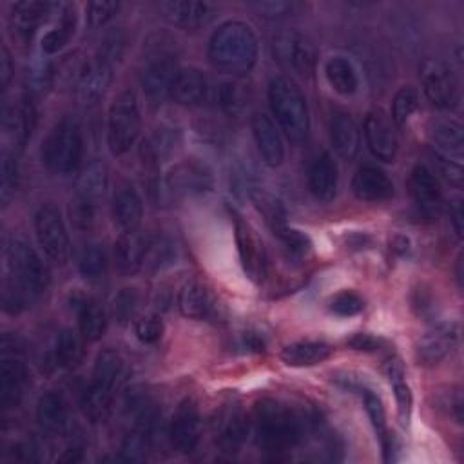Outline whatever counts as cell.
<instances>
[{
  "label": "cell",
  "mask_w": 464,
  "mask_h": 464,
  "mask_svg": "<svg viewBox=\"0 0 464 464\" xmlns=\"http://www.w3.org/2000/svg\"><path fill=\"white\" fill-rule=\"evenodd\" d=\"M259 44L252 27L239 20L221 24L208 40V60L214 67L230 74H245L257 62Z\"/></svg>",
  "instance_id": "1"
},
{
  "label": "cell",
  "mask_w": 464,
  "mask_h": 464,
  "mask_svg": "<svg viewBox=\"0 0 464 464\" xmlns=\"http://www.w3.org/2000/svg\"><path fill=\"white\" fill-rule=\"evenodd\" d=\"M254 433L261 450L283 453L299 444L304 435V420L290 406L263 399L254 408Z\"/></svg>",
  "instance_id": "2"
},
{
  "label": "cell",
  "mask_w": 464,
  "mask_h": 464,
  "mask_svg": "<svg viewBox=\"0 0 464 464\" xmlns=\"http://www.w3.org/2000/svg\"><path fill=\"white\" fill-rule=\"evenodd\" d=\"M268 105L279 129L292 143L306 140L310 130L308 103L294 80L285 76L272 78L268 83Z\"/></svg>",
  "instance_id": "3"
},
{
  "label": "cell",
  "mask_w": 464,
  "mask_h": 464,
  "mask_svg": "<svg viewBox=\"0 0 464 464\" xmlns=\"http://www.w3.org/2000/svg\"><path fill=\"white\" fill-rule=\"evenodd\" d=\"M121 372L123 361L118 352L107 348L96 355L91 381L82 395V410L92 422H100L107 417Z\"/></svg>",
  "instance_id": "4"
},
{
  "label": "cell",
  "mask_w": 464,
  "mask_h": 464,
  "mask_svg": "<svg viewBox=\"0 0 464 464\" xmlns=\"http://www.w3.org/2000/svg\"><path fill=\"white\" fill-rule=\"evenodd\" d=\"M83 156V134L76 120L62 118L42 143V160L51 172H72Z\"/></svg>",
  "instance_id": "5"
},
{
  "label": "cell",
  "mask_w": 464,
  "mask_h": 464,
  "mask_svg": "<svg viewBox=\"0 0 464 464\" xmlns=\"http://www.w3.org/2000/svg\"><path fill=\"white\" fill-rule=\"evenodd\" d=\"M141 130V114L134 91H121L107 114V145L114 156L130 150Z\"/></svg>",
  "instance_id": "6"
},
{
  "label": "cell",
  "mask_w": 464,
  "mask_h": 464,
  "mask_svg": "<svg viewBox=\"0 0 464 464\" xmlns=\"http://www.w3.org/2000/svg\"><path fill=\"white\" fill-rule=\"evenodd\" d=\"M9 276L29 294V297L42 295L51 281L49 268L38 252L24 239H13L7 246Z\"/></svg>",
  "instance_id": "7"
},
{
  "label": "cell",
  "mask_w": 464,
  "mask_h": 464,
  "mask_svg": "<svg viewBox=\"0 0 464 464\" xmlns=\"http://www.w3.org/2000/svg\"><path fill=\"white\" fill-rule=\"evenodd\" d=\"M419 78L422 91L433 107L451 111L459 105V82L446 62L439 58H424L419 65Z\"/></svg>",
  "instance_id": "8"
},
{
  "label": "cell",
  "mask_w": 464,
  "mask_h": 464,
  "mask_svg": "<svg viewBox=\"0 0 464 464\" xmlns=\"http://www.w3.org/2000/svg\"><path fill=\"white\" fill-rule=\"evenodd\" d=\"M214 187V176L210 167L196 158H187L174 167L163 178V192L169 198H194L210 192Z\"/></svg>",
  "instance_id": "9"
},
{
  "label": "cell",
  "mask_w": 464,
  "mask_h": 464,
  "mask_svg": "<svg viewBox=\"0 0 464 464\" xmlns=\"http://www.w3.org/2000/svg\"><path fill=\"white\" fill-rule=\"evenodd\" d=\"M34 230L45 256L56 265H65L71 254V241L63 218L54 205L45 203L36 210Z\"/></svg>",
  "instance_id": "10"
},
{
  "label": "cell",
  "mask_w": 464,
  "mask_h": 464,
  "mask_svg": "<svg viewBox=\"0 0 464 464\" xmlns=\"http://www.w3.org/2000/svg\"><path fill=\"white\" fill-rule=\"evenodd\" d=\"M272 54L286 69L301 76H312L315 71L317 51L314 44L297 31H281L272 38Z\"/></svg>",
  "instance_id": "11"
},
{
  "label": "cell",
  "mask_w": 464,
  "mask_h": 464,
  "mask_svg": "<svg viewBox=\"0 0 464 464\" xmlns=\"http://www.w3.org/2000/svg\"><path fill=\"white\" fill-rule=\"evenodd\" d=\"M0 346V406L4 410H11L20 404L29 382V373L16 350H9L5 344Z\"/></svg>",
  "instance_id": "12"
},
{
  "label": "cell",
  "mask_w": 464,
  "mask_h": 464,
  "mask_svg": "<svg viewBox=\"0 0 464 464\" xmlns=\"http://www.w3.org/2000/svg\"><path fill=\"white\" fill-rule=\"evenodd\" d=\"M459 341V324L455 321L439 323L415 343V361L420 366H435L451 353Z\"/></svg>",
  "instance_id": "13"
},
{
  "label": "cell",
  "mask_w": 464,
  "mask_h": 464,
  "mask_svg": "<svg viewBox=\"0 0 464 464\" xmlns=\"http://www.w3.org/2000/svg\"><path fill=\"white\" fill-rule=\"evenodd\" d=\"M362 134L368 150L373 158L392 163L399 150V140L392 120L382 111H370L364 118Z\"/></svg>",
  "instance_id": "14"
},
{
  "label": "cell",
  "mask_w": 464,
  "mask_h": 464,
  "mask_svg": "<svg viewBox=\"0 0 464 464\" xmlns=\"http://www.w3.org/2000/svg\"><path fill=\"white\" fill-rule=\"evenodd\" d=\"M170 446L178 453H192L201 439V417L192 399H183L170 420Z\"/></svg>",
  "instance_id": "15"
},
{
  "label": "cell",
  "mask_w": 464,
  "mask_h": 464,
  "mask_svg": "<svg viewBox=\"0 0 464 464\" xmlns=\"http://www.w3.org/2000/svg\"><path fill=\"white\" fill-rule=\"evenodd\" d=\"M114 65L111 60L102 54H94V58L83 63L76 76V96L83 105H94L107 91L112 80Z\"/></svg>",
  "instance_id": "16"
},
{
  "label": "cell",
  "mask_w": 464,
  "mask_h": 464,
  "mask_svg": "<svg viewBox=\"0 0 464 464\" xmlns=\"http://www.w3.org/2000/svg\"><path fill=\"white\" fill-rule=\"evenodd\" d=\"M178 69L179 67L176 65L174 58L165 53L154 54L147 60L141 71V89L152 105H160L167 96H170Z\"/></svg>",
  "instance_id": "17"
},
{
  "label": "cell",
  "mask_w": 464,
  "mask_h": 464,
  "mask_svg": "<svg viewBox=\"0 0 464 464\" xmlns=\"http://www.w3.org/2000/svg\"><path fill=\"white\" fill-rule=\"evenodd\" d=\"M60 5L49 0H22L14 2L9 14V25L13 36H16L22 42H27L33 38L36 29L42 25V22L47 20L49 14H53L54 9Z\"/></svg>",
  "instance_id": "18"
},
{
  "label": "cell",
  "mask_w": 464,
  "mask_h": 464,
  "mask_svg": "<svg viewBox=\"0 0 464 464\" xmlns=\"http://www.w3.org/2000/svg\"><path fill=\"white\" fill-rule=\"evenodd\" d=\"M410 194L424 218H435L442 208V190L435 174L426 165H415L410 172Z\"/></svg>",
  "instance_id": "19"
},
{
  "label": "cell",
  "mask_w": 464,
  "mask_h": 464,
  "mask_svg": "<svg viewBox=\"0 0 464 464\" xmlns=\"http://www.w3.org/2000/svg\"><path fill=\"white\" fill-rule=\"evenodd\" d=\"M160 9L163 16L176 27L199 29L210 24L216 16V5L208 2H188V0H169L161 2Z\"/></svg>",
  "instance_id": "20"
},
{
  "label": "cell",
  "mask_w": 464,
  "mask_h": 464,
  "mask_svg": "<svg viewBox=\"0 0 464 464\" xmlns=\"http://www.w3.org/2000/svg\"><path fill=\"white\" fill-rule=\"evenodd\" d=\"M352 192L361 201H388L393 198V181L375 165H362L355 170L352 179Z\"/></svg>",
  "instance_id": "21"
},
{
  "label": "cell",
  "mask_w": 464,
  "mask_h": 464,
  "mask_svg": "<svg viewBox=\"0 0 464 464\" xmlns=\"http://www.w3.org/2000/svg\"><path fill=\"white\" fill-rule=\"evenodd\" d=\"M252 134L263 163L279 167L285 160V145L276 123L266 114L257 112L252 116Z\"/></svg>",
  "instance_id": "22"
},
{
  "label": "cell",
  "mask_w": 464,
  "mask_h": 464,
  "mask_svg": "<svg viewBox=\"0 0 464 464\" xmlns=\"http://www.w3.org/2000/svg\"><path fill=\"white\" fill-rule=\"evenodd\" d=\"M248 419L239 408L232 406L221 410L214 420V435L218 446L228 453L237 451L248 435Z\"/></svg>",
  "instance_id": "23"
},
{
  "label": "cell",
  "mask_w": 464,
  "mask_h": 464,
  "mask_svg": "<svg viewBox=\"0 0 464 464\" xmlns=\"http://www.w3.org/2000/svg\"><path fill=\"white\" fill-rule=\"evenodd\" d=\"M114 221L123 232L138 230L143 218V201L132 183L121 181L112 194Z\"/></svg>",
  "instance_id": "24"
},
{
  "label": "cell",
  "mask_w": 464,
  "mask_h": 464,
  "mask_svg": "<svg viewBox=\"0 0 464 464\" xmlns=\"http://www.w3.org/2000/svg\"><path fill=\"white\" fill-rule=\"evenodd\" d=\"M4 127L14 147L22 149L33 136L36 127V107L29 98L16 100L11 107H7L4 116Z\"/></svg>",
  "instance_id": "25"
},
{
  "label": "cell",
  "mask_w": 464,
  "mask_h": 464,
  "mask_svg": "<svg viewBox=\"0 0 464 464\" xmlns=\"http://www.w3.org/2000/svg\"><path fill=\"white\" fill-rule=\"evenodd\" d=\"M337 165L328 152L317 154L308 167V188L317 201L328 203L337 194Z\"/></svg>",
  "instance_id": "26"
},
{
  "label": "cell",
  "mask_w": 464,
  "mask_h": 464,
  "mask_svg": "<svg viewBox=\"0 0 464 464\" xmlns=\"http://www.w3.org/2000/svg\"><path fill=\"white\" fill-rule=\"evenodd\" d=\"M170 96L176 103L185 107L201 105L208 96L205 74L198 67H179L172 82Z\"/></svg>",
  "instance_id": "27"
},
{
  "label": "cell",
  "mask_w": 464,
  "mask_h": 464,
  "mask_svg": "<svg viewBox=\"0 0 464 464\" xmlns=\"http://www.w3.org/2000/svg\"><path fill=\"white\" fill-rule=\"evenodd\" d=\"M236 245H237V252H239V259L245 274L250 279L259 281L265 276V266H266L265 252L256 234L252 232V228L241 219L236 221Z\"/></svg>",
  "instance_id": "28"
},
{
  "label": "cell",
  "mask_w": 464,
  "mask_h": 464,
  "mask_svg": "<svg viewBox=\"0 0 464 464\" xmlns=\"http://www.w3.org/2000/svg\"><path fill=\"white\" fill-rule=\"evenodd\" d=\"M330 141L335 149V152L344 158L352 160L359 152L361 145V134L359 127L353 121V118L341 109H335L330 116Z\"/></svg>",
  "instance_id": "29"
},
{
  "label": "cell",
  "mask_w": 464,
  "mask_h": 464,
  "mask_svg": "<svg viewBox=\"0 0 464 464\" xmlns=\"http://www.w3.org/2000/svg\"><path fill=\"white\" fill-rule=\"evenodd\" d=\"M36 420L42 430L62 435L69 428V404L60 392H45L36 402Z\"/></svg>",
  "instance_id": "30"
},
{
  "label": "cell",
  "mask_w": 464,
  "mask_h": 464,
  "mask_svg": "<svg viewBox=\"0 0 464 464\" xmlns=\"http://www.w3.org/2000/svg\"><path fill=\"white\" fill-rule=\"evenodd\" d=\"M181 141V134L174 127H160L152 130L140 145V156L143 163L150 167H158L167 161L172 152L178 149Z\"/></svg>",
  "instance_id": "31"
},
{
  "label": "cell",
  "mask_w": 464,
  "mask_h": 464,
  "mask_svg": "<svg viewBox=\"0 0 464 464\" xmlns=\"http://www.w3.org/2000/svg\"><path fill=\"white\" fill-rule=\"evenodd\" d=\"M72 304L78 317V332L82 334V337L91 343L98 341L107 328V315L102 304L96 299L85 295H76L72 299Z\"/></svg>",
  "instance_id": "32"
},
{
  "label": "cell",
  "mask_w": 464,
  "mask_h": 464,
  "mask_svg": "<svg viewBox=\"0 0 464 464\" xmlns=\"http://www.w3.org/2000/svg\"><path fill=\"white\" fill-rule=\"evenodd\" d=\"M150 236H143L138 230L123 232L114 245V259L121 272L134 274L136 270L143 268V259L147 252Z\"/></svg>",
  "instance_id": "33"
},
{
  "label": "cell",
  "mask_w": 464,
  "mask_h": 464,
  "mask_svg": "<svg viewBox=\"0 0 464 464\" xmlns=\"http://www.w3.org/2000/svg\"><path fill=\"white\" fill-rule=\"evenodd\" d=\"M332 355V346L323 341H297L281 350V359L286 366L304 368L315 366Z\"/></svg>",
  "instance_id": "34"
},
{
  "label": "cell",
  "mask_w": 464,
  "mask_h": 464,
  "mask_svg": "<svg viewBox=\"0 0 464 464\" xmlns=\"http://www.w3.org/2000/svg\"><path fill=\"white\" fill-rule=\"evenodd\" d=\"M430 138L435 147V152L446 158H460L462 156V125L455 120H435L430 125Z\"/></svg>",
  "instance_id": "35"
},
{
  "label": "cell",
  "mask_w": 464,
  "mask_h": 464,
  "mask_svg": "<svg viewBox=\"0 0 464 464\" xmlns=\"http://www.w3.org/2000/svg\"><path fill=\"white\" fill-rule=\"evenodd\" d=\"M107 183H109L107 165L102 161H91L76 176L74 194L87 201L98 203L105 194Z\"/></svg>",
  "instance_id": "36"
},
{
  "label": "cell",
  "mask_w": 464,
  "mask_h": 464,
  "mask_svg": "<svg viewBox=\"0 0 464 464\" xmlns=\"http://www.w3.org/2000/svg\"><path fill=\"white\" fill-rule=\"evenodd\" d=\"M178 306L185 317H190V319L207 317L212 308L208 288L198 279L187 281L178 294Z\"/></svg>",
  "instance_id": "37"
},
{
  "label": "cell",
  "mask_w": 464,
  "mask_h": 464,
  "mask_svg": "<svg viewBox=\"0 0 464 464\" xmlns=\"http://www.w3.org/2000/svg\"><path fill=\"white\" fill-rule=\"evenodd\" d=\"M330 87L341 96H352L359 89V76L353 63L344 56H334L324 65Z\"/></svg>",
  "instance_id": "38"
},
{
  "label": "cell",
  "mask_w": 464,
  "mask_h": 464,
  "mask_svg": "<svg viewBox=\"0 0 464 464\" xmlns=\"http://www.w3.org/2000/svg\"><path fill=\"white\" fill-rule=\"evenodd\" d=\"M156 422L150 420H136L132 422V430L125 435L121 442V459L123 460H143L152 444Z\"/></svg>",
  "instance_id": "39"
},
{
  "label": "cell",
  "mask_w": 464,
  "mask_h": 464,
  "mask_svg": "<svg viewBox=\"0 0 464 464\" xmlns=\"http://www.w3.org/2000/svg\"><path fill=\"white\" fill-rule=\"evenodd\" d=\"M74 27H76V14H74V7L72 5H65L60 16V22L49 29L47 33H44L42 40H40V47L45 54H54L58 51H62L67 42L71 40V36L74 34Z\"/></svg>",
  "instance_id": "40"
},
{
  "label": "cell",
  "mask_w": 464,
  "mask_h": 464,
  "mask_svg": "<svg viewBox=\"0 0 464 464\" xmlns=\"http://www.w3.org/2000/svg\"><path fill=\"white\" fill-rule=\"evenodd\" d=\"M82 341H85L82 337V334L74 332L72 328H63L56 337L54 362L60 368H67V370L76 368L83 357V343Z\"/></svg>",
  "instance_id": "41"
},
{
  "label": "cell",
  "mask_w": 464,
  "mask_h": 464,
  "mask_svg": "<svg viewBox=\"0 0 464 464\" xmlns=\"http://www.w3.org/2000/svg\"><path fill=\"white\" fill-rule=\"evenodd\" d=\"M388 379L390 384L393 388V395H395V402H397V410H399V419L404 426H408L410 422V415H411V404H413V397H411V390L406 382V375H404V368L401 364L399 359H392L388 362Z\"/></svg>",
  "instance_id": "42"
},
{
  "label": "cell",
  "mask_w": 464,
  "mask_h": 464,
  "mask_svg": "<svg viewBox=\"0 0 464 464\" xmlns=\"http://www.w3.org/2000/svg\"><path fill=\"white\" fill-rule=\"evenodd\" d=\"M214 98L223 112L237 116L246 107L248 94L237 82H221L214 91Z\"/></svg>",
  "instance_id": "43"
},
{
  "label": "cell",
  "mask_w": 464,
  "mask_h": 464,
  "mask_svg": "<svg viewBox=\"0 0 464 464\" xmlns=\"http://www.w3.org/2000/svg\"><path fill=\"white\" fill-rule=\"evenodd\" d=\"M417 107H419V91L411 85L401 87L395 92L392 102V121L397 127H404L411 118V114L417 111Z\"/></svg>",
  "instance_id": "44"
},
{
  "label": "cell",
  "mask_w": 464,
  "mask_h": 464,
  "mask_svg": "<svg viewBox=\"0 0 464 464\" xmlns=\"http://www.w3.org/2000/svg\"><path fill=\"white\" fill-rule=\"evenodd\" d=\"M107 265H109V257H107V252L102 245H87L80 257H78V268H80V274L87 279H96V277H102L107 270Z\"/></svg>",
  "instance_id": "45"
},
{
  "label": "cell",
  "mask_w": 464,
  "mask_h": 464,
  "mask_svg": "<svg viewBox=\"0 0 464 464\" xmlns=\"http://www.w3.org/2000/svg\"><path fill=\"white\" fill-rule=\"evenodd\" d=\"M176 257V248L170 239L167 237H149L143 268L149 270H161L172 263Z\"/></svg>",
  "instance_id": "46"
},
{
  "label": "cell",
  "mask_w": 464,
  "mask_h": 464,
  "mask_svg": "<svg viewBox=\"0 0 464 464\" xmlns=\"http://www.w3.org/2000/svg\"><path fill=\"white\" fill-rule=\"evenodd\" d=\"M250 198L254 199V203L259 208V212L265 216V219H266L268 227L272 228V232L277 230L279 227L286 225L285 223V208H283V205L274 196H270L268 192H265L261 188H252L250 190Z\"/></svg>",
  "instance_id": "47"
},
{
  "label": "cell",
  "mask_w": 464,
  "mask_h": 464,
  "mask_svg": "<svg viewBox=\"0 0 464 464\" xmlns=\"http://www.w3.org/2000/svg\"><path fill=\"white\" fill-rule=\"evenodd\" d=\"M274 236L281 241V245H283L285 252L288 254V257L301 259L312 248L310 237L306 234H303L301 230H295V228H292L288 225H283L277 230H274Z\"/></svg>",
  "instance_id": "48"
},
{
  "label": "cell",
  "mask_w": 464,
  "mask_h": 464,
  "mask_svg": "<svg viewBox=\"0 0 464 464\" xmlns=\"http://www.w3.org/2000/svg\"><path fill=\"white\" fill-rule=\"evenodd\" d=\"M138 304H140V295L136 288H121L112 299V314L116 321L120 324L129 323L134 317Z\"/></svg>",
  "instance_id": "49"
},
{
  "label": "cell",
  "mask_w": 464,
  "mask_h": 464,
  "mask_svg": "<svg viewBox=\"0 0 464 464\" xmlns=\"http://www.w3.org/2000/svg\"><path fill=\"white\" fill-rule=\"evenodd\" d=\"M29 294L9 276L4 279V286H2V304L4 310L7 314H20L29 301Z\"/></svg>",
  "instance_id": "50"
},
{
  "label": "cell",
  "mask_w": 464,
  "mask_h": 464,
  "mask_svg": "<svg viewBox=\"0 0 464 464\" xmlns=\"http://www.w3.org/2000/svg\"><path fill=\"white\" fill-rule=\"evenodd\" d=\"M18 187V163L13 154L5 152L2 160V178H0V198L4 207L11 201Z\"/></svg>",
  "instance_id": "51"
},
{
  "label": "cell",
  "mask_w": 464,
  "mask_h": 464,
  "mask_svg": "<svg viewBox=\"0 0 464 464\" xmlns=\"http://www.w3.org/2000/svg\"><path fill=\"white\" fill-rule=\"evenodd\" d=\"M96 208H98V203L87 201V199L74 194L71 203H69V218H71V221L76 228L85 230L94 223Z\"/></svg>",
  "instance_id": "52"
},
{
  "label": "cell",
  "mask_w": 464,
  "mask_h": 464,
  "mask_svg": "<svg viewBox=\"0 0 464 464\" xmlns=\"http://www.w3.org/2000/svg\"><path fill=\"white\" fill-rule=\"evenodd\" d=\"M120 4L112 0H96L85 5V18L91 27H102L118 13Z\"/></svg>",
  "instance_id": "53"
},
{
  "label": "cell",
  "mask_w": 464,
  "mask_h": 464,
  "mask_svg": "<svg viewBox=\"0 0 464 464\" xmlns=\"http://www.w3.org/2000/svg\"><path fill=\"white\" fill-rule=\"evenodd\" d=\"M163 330H165L163 321L154 314L143 315V317L136 319V323H134V334L143 344L158 343L163 335Z\"/></svg>",
  "instance_id": "54"
},
{
  "label": "cell",
  "mask_w": 464,
  "mask_h": 464,
  "mask_svg": "<svg viewBox=\"0 0 464 464\" xmlns=\"http://www.w3.org/2000/svg\"><path fill=\"white\" fill-rule=\"evenodd\" d=\"M364 308V301L361 295H357L355 292H350V290H343L339 294H335L330 301V310L335 314V315H341V317H350V315H355L359 314L361 310Z\"/></svg>",
  "instance_id": "55"
},
{
  "label": "cell",
  "mask_w": 464,
  "mask_h": 464,
  "mask_svg": "<svg viewBox=\"0 0 464 464\" xmlns=\"http://www.w3.org/2000/svg\"><path fill=\"white\" fill-rule=\"evenodd\" d=\"M437 410H440L446 417L453 419L457 424L462 422V395L459 388L446 390L437 395Z\"/></svg>",
  "instance_id": "56"
},
{
  "label": "cell",
  "mask_w": 464,
  "mask_h": 464,
  "mask_svg": "<svg viewBox=\"0 0 464 464\" xmlns=\"http://www.w3.org/2000/svg\"><path fill=\"white\" fill-rule=\"evenodd\" d=\"M433 160H435V167L439 170V174L451 185L460 187L462 185V167L457 161H451V158L440 156L437 152H433Z\"/></svg>",
  "instance_id": "57"
},
{
  "label": "cell",
  "mask_w": 464,
  "mask_h": 464,
  "mask_svg": "<svg viewBox=\"0 0 464 464\" xmlns=\"http://www.w3.org/2000/svg\"><path fill=\"white\" fill-rule=\"evenodd\" d=\"M53 67L49 62H34L29 72V80L34 91H45L53 83Z\"/></svg>",
  "instance_id": "58"
},
{
  "label": "cell",
  "mask_w": 464,
  "mask_h": 464,
  "mask_svg": "<svg viewBox=\"0 0 464 464\" xmlns=\"http://www.w3.org/2000/svg\"><path fill=\"white\" fill-rule=\"evenodd\" d=\"M250 7L256 9L265 18H279V16H285L288 11H292V4L290 2H281V0L252 2Z\"/></svg>",
  "instance_id": "59"
},
{
  "label": "cell",
  "mask_w": 464,
  "mask_h": 464,
  "mask_svg": "<svg viewBox=\"0 0 464 464\" xmlns=\"http://www.w3.org/2000/svg\"><path fill=\"white\" fill-rule=\"evenodd\" d=\"M13 72H14V67H13V62H11V54L7 51L5 45H2V51H0V80H2V89H7L11 78H13Z\"/></svg>",
  "instance_id": "60"
},
{
  "label": "cell",
  "mask_w": 464,
  "mask_h": 464,
  "mask_svg": "<svg viewBox=\"0 0 464 464\" xmlns=\"http://www.w3.org/2000/svg\"><path fill=\"white\" fill-rule=\"evenodd\" d=\"M348 346H352L353 350H377L379 348V339L368 335V334H355L350 341Z\"/></svg>",
  "instance_id": "61"
},
{
  "label": "cell",
  "mask_w": 464,
  "mask_h": 464,
  "mask_svg": "<svg viewBox=\"0 0 464 464\" xmlns=\"http://www.w3.org/2000/svg\"><path fill=\"white\" fill-rule=\"evenodd\" d=\"M450 221L453 225L457 237H462V201H460V198H455L450 203Z\"/></svg>",
  "instance_id": "62"
},
{
  "label": "cell",
  "mask_w": 464,
  "mask_h": 464,
  "mask_svg": "<svg viewBox=\"0 0 464 464\" xmlns=\"http://www.w3.org/2000/svg\"><path fill=\"white\" fill-rule=\"evenodd\" d=\"M243 343H245V346H246L248 350H252V352H263V350H265V341H263V337L257 335V334H254V332L245 334Z\"/></svg>",
  "instance_id": "63"
},
{
  "label": "cell",
  "mask_w": 464,
  "mask_h": 464,
  "mask_svg": "<svg viewBox=\"0 0 464 464\" xmlns=\"http://www.w3.org/2000/svg\"><path fill=\"white\" fill-rule=\"evenodd\" d=\"M58 460L60 462H78V460H82V450L80 448H69Z\"/></svg>",
  "instance_id": "64"
}]
</instances>
